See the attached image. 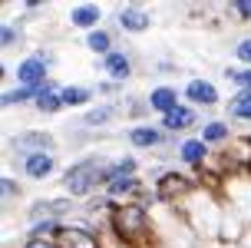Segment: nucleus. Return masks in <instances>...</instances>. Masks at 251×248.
Masks as SVG:
<instances>
[{
	"label": "nucleus",
	"instance_id": "1",
	"mask_svg": "<svg viewBox=\"0 0 251 248\" xmlns=\"http://www.w3.org/2000/svg\"><path fill=\"white\" fill-rule=\"evenodd\" d=\"M100 179H102V169L96 165V162H79V165H73V169L66 172L63 186L70 189L73 195H86V192L96 186Z\"/></svg>",
	"mask_w": 251,
	"mask_h": 248
},
{
	"label": "nucleus",
	"instance_id": "2",
	"mask_svg": "<svg viewBox=\"0 0 251 248\" xmlns=\"http://www.w3.org/2000/svg\"><path fill=\"white\" fill-rule=\"evenodd\" d=\"M43 76H47V63L40 60V56H30V60H24L17 66V80H20L26 89H43L47 86Z\"/></svg>",
	"mask_w": 251,
	"mask_h": 248
},
{
	"label": "nucleus",
	"instance_id": "3",
	"mask_svg": "<svg viewBox=\"0 0 251 248\" xmlns=\"http://www.w3.org/2000/svg\"><path fill=\"white\" fill-rule=\"evenodd\" d=\"M116 228H119V235L123 238H139L146 232V215L139 209H123L116 215Z\"/></svg>",
	"mask_w": 251,
	"mask_h": 248
},
{
	"label": "nucleus",
	"instance_id": "4",
	"mask_svg": "<svg viewBox=\"0 0 251 248\" xmlns=\"http://www.w3.org/2000/svg\"><path fill=\"white\" fill-rule=\"evenodd\" d=\"M53 172V159L47 152H33L30 159H26V175H33V179H47Z\"/></svg>",
	"mask_w": 251,
	"mask_h": 248
},
{
	"label": "nucleus",
	"instance_id": "5",
	"mask_svg": "<svg viewBox=\"0 0 251 248\" xmlns=\"http://www.w3.org/2000/svg\"><path fill=\"white\" fill-rule=\"evenodd\" d=\"M37 106H40V110H47V112H56L63 106V93H56V86L47 83V86L37 93Z\"/></svg>",
	"mask_w": 251,
	"mask_h": 248
},
{
	"label": "nucleus",
	"instance_id": "6",
	"mask_svg": "<svg viewBox=\"0 0 251 248\" xmlns=\"http://www.w3.org/2000/svg\"><path fill=\"white\" fill-rule=\"evenodd\" d=\"M152 110H159V112H165V116H169V112L172 110H178L176 106V89H169V86H162V89H155V93H152Z\"/></svg>",
	"mask_w": 251,
	"mask_h": 248
},
{
	"label": "nucleus",
	"instance_id": "7",
	"mask_svg": "<svg viewBox=\"0 0 251 248\" xmlns=\"http://www.w3.org/2000/svg\"><path fill=\"white\" fill-rule=\"evenodd\" d=\"M119 24H123L126 30H146V27H149V13H142L139 7H129V10L119 13Z\"/></svg>",
	"mask_w": 251,
	"mask_h": 248
},
{
	"label": "nucleus",
	"instance_id": "8",
	"mask_svg": "<svg viewBox=\"0 0 251 248\" xmlns=\"http://www.w3.org/2000/svg\"><path fill=\"white\" fill-rule=\"evenodd\" d=\"M192 123H195V110H185V106H178L165 116V129H185Z\"/></svg>",
	"mask_w": 251,
	"mask_h": 248
},
{
	"label": "nucleus",
	"instance_id": "9",
	"mask_svg": "<svg viewBox=\"0 0 251 248\" xmlns=\"http://www.w3.org/2000/svg\"><path fill=\"white\" fill-rule=\"evenodd\" d=\"M106 70H109L113 80H126V76H129V60H126L123 53H109V56H106Z\"/></svg>",
	"mask_w": 251,
	"mask_h": 248
},
{
	"label": "nucleus",
	"instance_id": "10",
	"mask_svg": "<svg viewBox=\"0 0 251 248\" xmlns=\"http://www.w3.org/2000/svg\"><path fill=\"white\" fill-rule=\"evenodd\" d=\"M188 99H195V103H215L218 93H215L212 83H188Z\"/></svg>",
	"mask_w": 251,
	"mask_h": 248
},
{
	"label": "nucleus",
	"instance_id": "11",
	"mask_svg": "<svg viewBox=\"0 0 251 248\" xmlns=\"http://www.w3.org/2000/svg\"><path fill=\"white\" fill-rule=\"evenodd\" d=\"M129 139H132V146H155L162 136H159V129H152V126H139V129L129 133Z\"/></svg>",
	"mask_w": 251,
	"mask_h": 248
},
{
	"label": "nucleus",
	"instance_id": "12",
	"mask_svg": "<svg viewBox=\"0 0 251 248\" xmlns=\"http://www.w3.org/2000/svg\"><path fill=\"white\" fill-rule=\"evenodd\" d=\"M228 110L235 112V116H241V119H251V89H245L241 96L231 99V103H228Z\"/></svg>",
	"mask_w": 251,
	"mask_h": 248
},
{
	"label": "nucleus",
	"instance_id": "13",
	"mask_svg": "<svg viewBox=\"0 0 251 248\" xmlns=\"http://www.w3.org/2000/svg\"><path fill=\"white\" fill-rule=\"evenodd\" d=\"M70 209V202H43V205H33V209H30V219H33V222H40V219H43V215H50V212H66Z\"/></svg>",
	"mask_w": 251,
	"mask_h": 248
},
{
	"label": "nucleus",
	"instance_id": "14",
	"mask_svg": "<svg viewBox=\"0 0 251 248\" xmlns=\"http://www.w3.org/2000/svg\"><path fill=\"white\" fill-rule=\"evenodd\" d=\"M96 20H100V10H96V7H76L73 10L76 27H96Z\"/></svg>",
	"mask_w": 251,
	"mask_h": 248
},
{
	"label": "nucleus",
	"instance_id": "15",
	"mask_svg": "<svg viewBox=\"0 0 251 248\" xmlns=\"http://www.w3.org/2000/svg\"><path fill=\"white\" fill-rule=\"evenodd\" d=\"M182 159L185 162H201L205 159V142H185V146H182Z\"/></svg>",
	"mask_w": 251,
	"mask_h": 248
},
{
	"label": "nucleus",
	"instance_id": "16",
	"mask_svg": "<svg viewBox=\"0 0 251 248\" xmlns=\"http://www.w3.org/2000/svg\"><path fill=\"white\" fill-rule=\"evenodd\" d=\"M17 146H20V149H26V146H43V149H47V146H50V136H40V133H26L24 139H17Z\"/></svg>",
	"mask_w": 251,
	"mask_h": 248
},
{
	"label": "nucleus",
	"instance_id": "17",
	"mask_svg": "<svg viewBox=\"0 0 251 248\" xmlns=\"http://www.w3.org/2000/svg\"><path fill=\"white\" fill-rule=\"evenodd\" d=\"M132 189H136V179H129V175H119V179H113V186H109V192H113V195H119V192H132Z\"/></svg>",
	"mask_w": 251,
	"mask_h": 248
},
{
	"label": "nucleus",
	"instance_id": "18",
	"mask_svg": "<svg viewBox=\"0 0 251 248\" xmlns=\"http://www.w3.org/2000/svg\"><path fill=\"white\" fill-rule=\"evenodd\" d=\"M228 136V129L222 123H212V126H205V139L208 142H218V139H225Z\"/></svg>",
	"mask_w": 251,
	"mask_h": 248
},
{
	"label": "nucleus",
	"instance_id": "19",
	"mask_svg": "<svg viewBox=\"0 0 251 248\" xmlns=\"http://www.w3.org/2000/svg\"><path fill=\"white\" fill-rule=\"evenodd\" d=\"M86 99H89L86 89H63V103H73L76 106V103H86Z\"/></svg>",
	"mask_w": 251,
	"mask_h": 248
},
{
	"label": "nucleus",
	"instance_id": "20",
	"mask_svg": "<svg viewBox=\"0 0 251 248\" xmlns=\"http://www.w3.org/2000/svg\"><path fill=\"white\" fill-rule=\"evenodd\" d=\"M89 47L106 53V50H109V37H106V33H89ZM106 56H109V53H106Z\"/></svg>",
	"mask_w": 251,
	"mask_h": 248
},
{
	"label": "nucleus",
	"instance_id": "21",
	"mask_svg": "<svg viewBox=\"0 0 251 248\" xmlns=\"http://www.w3.org/2000/svg\"><path fill=\"white\" fill-rule=\"evenodd\" d=\"M228 80H238L245 89H251V70H228Z\"/></svg>",
	"mask_w": 251,
	"mask_h": 248
},
{
	"label": "nucleus",
	"instance_id": "22",
	"mask_svg": "<svg viewBox=\"0 0 251 248\" xmlns=\"http://www.w3.org/2000/svg\"><path fill=\"white\" fill-rule=\"evenodd\" d=\"M37 93H40V89H37ZM30 96H33V89H17V93H7L3 103L10 106V103H24V99H30Z\"/></svg>",
	"mask_w": 251,
	"mask_h": 248
},
{
	"label": "nucleus",
	"instance_id": "23",
	"mask_svg": "<svg viewBox=\"0 0 251 248\" xmlns=\"http://www.w3.org/2000/svg\"><path fill=\"white\" fill-rule=\"evenodd\" d=\"M238 60H241V63H248V66H251V40L238 43Z\"/></svg>",
	"mask_w": 251,
	"mask_h": 248
},
{
	"label": "nucleus",
	"instance_id": "24",
	"mask_svg": "<svg viewBox=\"0 0 251 248\" xmlns=\"http://www.w3.org/2000/svg\"><path fill=\"white\" fill-rule=\"evenodd\" d=\"M109 119V110H102V112H86V123H106Z\"/></svg>",
	"mask_w": 251,
	"mask_h": 248
},
{
	"label": "nucleus",
	"instance_id": "25",
	"mask_svg": "<svg viewBox=\"0 0 251 248\" xmlns=\"http://www.w3.org/2000/svg\"><path fill=\"white\" fill-rule=\"evenodd\" d=\"M0 189H3V195H13V192H17V182H13V179H3Z\"/></svg>",
	"mask_w": 251,
	"mask_h": 248
},
{
	"label": "nucleus",
	"instance_id": "26",
	"mask_svg": "<svg viewBox=\"0 0 251 248\" xmlns=\"http://www.w3.org/2000/svg\"><path fill=\"white\" fill-rule=\"evenodd\" d=\"M235 7H238V13H241V17H251V0H238Z\"/></svg>",
	"mask_w": 251,
	"mask_h": 248
},
{
	"label": "nucleus",
	"instance_id": "27",
	"mask_svg": "<svg viewBox=\"0 0 251 248\" xmlns=\"http://www.w3.org/2000/svg\"><path fill=\"white\" fill-rule=\"evenodd\" d=\"M26 248H53V242H47V238H33Z\"/></svg>",
	"mask_w": 251,
	"mask_h": 248
},
{
	"label": "nucleus",
	"instance_id": "28",
	"mask_svg": "<svg viewBox=\"0 0 251 248\" xmlns=\"http://www.w3.org/2000/svg\"><path fill=\"white\" fill-rule=\"evenodd\" d=\"M13 43V27H3V47H10Z\"/></svg>",
	"mask_w": 251,
	"mask_h": 248
}]
</instances>
